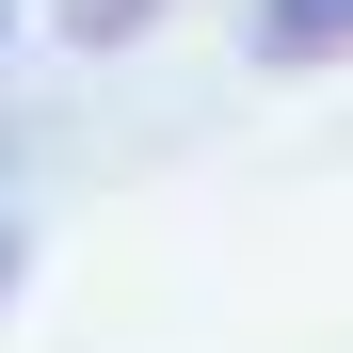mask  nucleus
Returning a JSON list of instances; mask_svg holds the SVG:
<instances>
[{
  "instance_id": "obj_1",
  "label": "nucleus",
  "mask_w": 353,
  "mask_h": 353,
  "mask_svg": "<svg viewBox=\"0 0 353 353\" xmlns=\"http://www.w3.org/2000/svg\"><path fill=\"white\" fill-rule=\"evenodd\" d=\"M257 65H353V0H257Z\"/></svg>"
},
{
  "instance_id": "obj_2",
  "label": "nucleus",
  "mask_w": 353,
  "mask_h": 353,
  "mask_svg": "<svg viewBox=\"0 0 353 353\" xmlns=\"http://www.w3.org/2000/svg\"><path fill=\"white\" fill-rule=\"evenodd\" d=\"M145 17V0H65V32H129Z\"/></svg>"
},
{
  "instance_id": "obj_3",
  "label": "nucleus",
  "mask_w": 353,
  "mask_h": 353,
  "mask_svg": "<svg viewBox=\"0 0 353 353\" xmlns=\"http://www.w3.org/2000/svg\"><path fill=\"white\" fill-rule=\"evenodd\" d=\"M0 305H17V225H0Z\"/></svg>"
},
{
  "instance_id": "obj_4",
  "label": "nucleus",
  "mask_w": 353,
  "mask_h": 353,
  "mask_svg": "<svg viewBox=\"0 0 353 353\" xmlns=\"http://www.w3.org/2000/svg\"><path fill=\"white\" fill-rule=\"evenodd\" d=\"M0 32H17V0H0Z\"/></svg>"
}]
</instances>
